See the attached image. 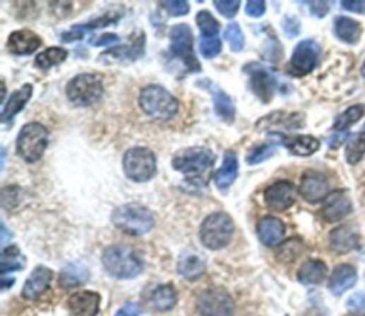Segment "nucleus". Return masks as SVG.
I'll return each instance as SVG.
<instances>
[{"label": "nucleus", "instance_id": "1", "mask_svg": "<svg viewBox=\"0 0 365 316\" xmlns=\"http://www.w3.org/2000/svg\"><path fill=\"white\" fill-rule=\"evenodd\" d=\"M215 163L214 152L207 147H190L177 152L172 166L194 184H204V177L211 171Z\"/></svg>", "mask_w": 365, "mask_h": 316}, {"label": "nucleus", "instance_id": "2", "mask_svg": "<svg viewBox=\"0 0 365 316\" xmlns=\"http://www.w3.org/2000/svg\"><path fill=\"white\" fill-rule=\"evenodd\" d=\"M138 106L145 116L157 121H169L179 111L177 99L159 85H150L141 89Z\"/></svg>", "mask_w": 365, "mask_h": 316}, {"label": "nucleus", "instance_id": "3", "mask_svg": "<svg viewBox=\"0 0 365 316\" xmlns=\"http://www.w3.org/2000/svg\"><path fill=\"white\" fill-rule=\"evenodd\" d=\"M112 222L121 232L131 236H141L155 226V218L149 208L140 204H124L112 214Z\"/></svg>", "mask_w": 365, "mask_h": 316}, {"label": "nucleus", "instance_id": "4", "mask_svg": "<svg viewBox=\"0 0 365 316\" xmlns=\"http://www.w3.org/2000/svg\"><path fill=\"white\" fill-rule=\"evenodd\" d=\"M234 233V221L226 212L210 214L200 226V240L208 250L217 251L227 247Z\"/></svg>", "mask_w": 365, "mask_h": 316}, {"label": "nucleus", "instance_id": "5", "mask_svg": "<svg viewBox=\"0 0 365 316\" xmlns=\"http://www.w3.org/2000/svg\"><path fill=\"white\" fill-rule=\"evenodd\" d=\"M102 262L107 274L120 279H130L140 275L143 262L138 255L124 245H112L104 250Z\"/></svg>", "mask_w": 365, "mask_h": 316}, {"label": "nucleus", "instance_id": "6", "mask_svg": "<svg viewBox=\"0 0 365 316\" xmlns=\"http://www.w3.org/2000/svg\"><path fill=\"white\" fill-rule=\"evenodd\" d=\"M103 93V80L100 75L92 73H83L73 77L66 87L67 99L79 107H88L97 103Z\"/></svg>", "mask_w": 365, "mask_h": 316}, {"label": "nucleus", "instance_id": "7", "mask_svg": "<svg viewBox=\"0 0 365 316\" xmlns=\"http://www.w3.org/2000/svg\"><path fill=\"white\" fill-rule=\"evenodd\" d=\"M157 170L156 155L145 147H134L123 157V171L134 183H145L155 177Z\"/></svg>", "mask_w": 365, "mask_h": 316}, {"label": "nucleus", "instance_id": "8", "mask_svg": "<svg viewBox=\"0 0 365 316\" xmlns=\"http://www.w3.org/2000/svg\"><path fill=\"white\" fill-rule=\"evenodd\" d=\"M49 145V130L40 123H29L22 127L16 140L18 154L28 163H36Z\"/></svg>", "mask_w": 365, "mask_h": 316}, {"label": "nucleus", "instance_id": "9", "mask_svg": "<svg viewBox=\"0 0 365 316\" xmlns=\"http://www.w3.org/2000/svg\"><path fill=\"white\" fill-rule=\"evenodd\" d=\"M170 51L181 60L189 71H200V63L194 54V37L189 25H176L170 32Z\"/></svg>", "mask_w": 365, "mask_h": 316}, {"label": "nucleus", "instance_id": "10", "mask_svg": "<svg viewBox=\"0 0 365 316\" xmlns=\"http://www.w3.org/2000/svg\"><path fill=\"white\" fill-rule=\"evenodd\" d=\"M201 316H233L234 300L225 288H208L197 299Z\"/></svg>", "mask_w": 365, "mask_h": 316}, {"label": "nucleus", "instance_id": "11", "mask_svg": "<svg viewBox=\"0 0 365 316\" xmlns=\"http://www.w3.org/2000/svg\"><path fill=\"white\" fill-rule=\"evenodd\" d=\"M321 47L317 42L307 39L300 42L293 51L289 60V73L296 77H303L310 74L320 59Z\"/></svg>", "mask_w": 365, "mask_h": 316}, {"label": "nucleus", "instance_id": "12", "mask_svg": "<svg viewBox=\"0 0 365 316\" xmlns=\"http://www.w3.org/2000/svg\"><path fill=\"white\" fill-rule=\"evenodd\" d=\"M244 71L249 74V86L250 90L263 102L270 103L275 93L277 80L275 77L261 64L249 63L244 67Z\"/></svg>", "mask_w": 365, "mask_h": 316}, {"label": "nucleus", "instance_id": "13", "mask_svg": "<svg viewBox=\"0 0 365 316\" xmlns=\"http://www.w3.org/2000/svg\"><path fill=\"white\" fill-rule=\"evenodd\" d=\"M297 198V190L293 183L281 180L264 190V202L273 211H285L293 207Z\"/></svg>", "mask_w": 365, "mask_h": 316}, {"label": "nucleus", "instance_id": "14", "mask_svg": "<svg viewBox=\"0 0 365 316\" xmlns=\"http://www.w3.org/2000/svg\"><path fill=\"white\" fill-rule=\"evenodd\" d=\"M299 191L306 201L316 204L324 201L328 197L330 186L324 174L318 171H307L301 177Z\"/></svg>", "mask_w": 365, "mask_h": 316}, {"label": "nucleus", "instance_id": "15", "mask_svg": "<svg viewBox=\"0 0 365 316\" xmlns=\"http://www.w3.org/2000/svg\"><path fill=\"white\" fill-rule=\"evenodd\" d=\"M352 211V202L345 190H335L324 200L321 215L327 222H338Z\"/></svg>", "mask_w": 365, "mask_h": 316}, {"label": "nucleus", "instance_id": "16", "mask_svg": "<svg viewBox=\"0 0 365 316\" xmlns=\"http://www.w3.org/2000/svg\"><path fill=\"white\" fill-rule=\"evenodd\" d=\"M70 316H97L100 308V295L93 291L73 293L67 302Z\"/></svg>", "mask_w": 365, "mask_h": 316}, {"label": "nucleus", "instance_id": "17", "mask_svg": "<svg viewBox=\"0 0 365 316\" xmlns=\"http://www.w3.org/2000/svg\"><path fill=\"white\" fill-rule=\"evenodd\" d=\"M270 137L287 147L291 154L299 157H309L320 150V141L311 135H284L281 133H273Z\"/></svg>", "mask_w": 365, "mask_h": 316}, {"label": "nucleus", "instance_id": "18", "mask_svg": "<svg viewBox=\"0 0 365 316\" xmlns=\"http://www.w3.org/2000/svg\"><path fill=\"white\" fill-rule=\"evenodd\" d=\"M257 233L265 247H277L285 236V225L281 219L267 215L258 221Z\"/></svg>", "mask_w": 365, "mask_h": 316}, {"label": "nucleus", "instance_id": "19", "mask_svg": "<svg viewBox=\"0 0 365 316\" xmlns=\"http://www.w3.org/2000/svg\"><path fill=\"white\" fill-rule=\"evenodd\" d=\"M359 247V235L352 226L341 225L330 233V248L335 254H348Z\"/></svg>", "mask_w": 365, "mask_h": 316}, {"label": "nucleus", "instance_id": "20", "mask_svg": "<svg viewBox=\"0 0 365 316\" xmlns=\"http://www.w3.org/2000/svg\"><path fill=\"white\" fill-rule=\"evenodd\" d=\"M52 278H53L52 269L46 267H37L26 279L22 289V296L29 300H36L40 295L46 292V289L52 282Z\"/></svg>", "mask_w": 365, "mask_h": 316}, {"label": "nucleus", "instance_id": "21", "mask_svg": "<svg viewBox=\"0 0 365 316\" xmlns=\"http://www.w3.org/2000/svg\"><path fill=\"white\" fill-rule=\"evenodd\" d=\"M42 44V39L29 29H22L11 33L8 39V49L11 53L23 56L35 53Z\"/></svg>", "mask_w": 365, "mask_h": 316}, {"label": "nucleus", "instance_id": "22", "mask_svg": "<svg viewBox=\"0 0 365 316\" xmlns=\"http://www.w3.org/2000/svg\"><path fill=\"white\" fill-rule=\"evenodd\" d=\"M239 177V158L233 150L226 151L222 167L214 174V183L218 190H227Z\"/></svg>", "mask_w": 365, "mask_h": 316}, {"label": "nucleus", "instance_id": "23", "mask_svg": "<svg viewBox=\"0 0 365 316\" xmlns=\"http://www.w3.org/2000/svg\"><path fill=\"white\" fill-rule=\"evenodd\" d=\"M207 89L211 95L215 114L220 117L223 121L232 124L236 119V107H234V103H233L232 97L223 89H220L213 83H208Z\"/></svg>", "mask_w": 365, "mask_h": 316}, {"label": "nucleus", "instance_id": "24", "mask_svg": "<svg viewBox=\"0 0 365 316\" xmlns=\"http://www.w3.org/2000/svg\"><path fill=\"white\" fill-rule=\"evenodd\" d=\"M32 95H33V86L32 85H25L19 90L13 92L11 95L8 103L4 104L2 114H0V119H2V121L4 123H11L25 109V106L29 103Z\"/></svg>", "mask_w": 365, "mask_h": 316}, {"label": "nucleus", "instance_id": "25", "mask_svg": "<svg viewBox=\"0 0 365 316\" xmlns=\"http://www.w3.org/2000/svg\"><path fill=\"white\" fill-rule=\"evenodd\" d=\"M304 117L297 113H285V111H275L264 119L257 121V128L260 130H270L273 127H282V128H300L304 126Z\"/></svg>", "mask_w": 365, "mask_h": 316}, {"label": "nucleus", "instance_id": "26", "mask_svg": "<svg viewBox=\"0 0 365 316\" xmlns=\"http://www.w3.org/2000/svg\"><path fill=\"white\" fill-rule=\"evenodd\" d=\"M144 53V36L141 35L136 40H133L131 44L127 46H117L107 51H104L100 59H109V63L112 61H136L138 60Z\"/></svg>", "mask_w": 365, "mask_h": 316}, {"label": "nucleus", "instance_id": "27", "mask_svg": "<svg viewBox=\"0 0 365 316\" xmlns=\"http://www.w3.org/2000/svg\"><path fill=\"white\" fill-rule=\"evenodd\" d=\"M357 284V271L352 265L341 264L338 265L330 278L328 288L334 295H342Z\"/></svg>", "mask_w": 365, "mask_h": 316}, {"label": "nucleus", "instance_id": "28", "mask_svg": "<svg viewBox=\"0 0 365 316\" xmlns=\"http://www.w3.org/2000/svg\"><path fill=\"white\" fill-rule=\"evenodd\" d=\"M89 279V269L80 262H70L67 264L60 275H59V285L64 289H73L83 285Z\"/></svg>", "mask_w": 365, "mask_h": 316}, {"label": "nucleus", "instance_id": "29", "mask_svg": "<svg viewBox=\"0 0 365 316\" xmlns=\"http://www.w3.org/2000/svg\"><path fill=\"white\" fill-rule=\"evenodd\" d=\"M334 33L341 42L348 44H355L361 39L362 28L359 22L351 18L338 16L334 20Z\"/></svg>", "mask_w": 365, "mask_h": 316}, {"label": "nucleus", "instance_id": "30", "mask_svg": "<svg viewBox=\"0 0 365 316\" xmlns=\"http://www.w3.org/2000/svg\"><path fill=\"white\" fill-rule=\"evenodd\" d=\"M297 278L304 285H318L327 278V265L320 260H310L303 264Z\"/></svg>", "mask_w": 365, "mask_h": 316}, {"label": "nucleus", "instance_id": "31", "mask_svg": "<svg viewBox=\"0 0 365 316\" xmlns=\"http://www.w3.org/2000/svg\"><path fill=\"white\" fill-rule=\"evenodd\" d=\"M177 272L183 278L194 281L205 272V262L201 260V257L196 254H186L180 258L177 264Z\"/></svg>", "mask_w": 365, "mask_h": 316}, {"label": "nucleus", "instance_id": "32", "mask_svg": "<svg viewBox=\"0 0 365 316\" xmlns=\"http://www.w3.org/2000/svg\"><path fill=\"white\" fill-rule=\"evenodd\" d=\"M152 303L157 310L167 312L177 303V292L172 284L157 286L152 293Z\"/></svg>", "mask_w": 365, "mask_h": 316}, {"label": "nucleus", "instance_id": "33", "mask_svg": "<svg viewBox=\"0 0 365 316\" xmlns=\"http://www.w3.org/2000/svg\"><path fill=\"white\" fill-rule=\"evenodd\" d=\"M365 154V124L362 126V128L355 133L351 140L347 142V148H345V160L351 164L355 166L358 164L362 157Z\"/></svg>", "mask_w": 365, "mask_h": 316}, {"label": "nucleus", "instance_id": "34", "mask_svg": "<svg viewBox=\"0 0 365 316\" xmlns=\"http://www.w3.org/2000/svg\"><path fill=\"white\" fill-rule=\"evenodd\" d=\"M68 56V51L61 47H49L36 56V66L42 70H49L61 64Z\"/></svg>", "mask_w": 365, "mask_h": 316}, {"label": "nucleus", "instance_id": "35", "mask_svg": "<svg viewBox=\"0 0 365 316\" xmlns=\"http://www.w3.org/2000/svg\"><path fill=\"white\" fill-rule=\"evenodd\" d=\"M365 114V107L362 104H355L347 109L344 113H341L334 123V130L341 133L348 130L351 126H354L357 121H359Z\"/></svg>", "mask_w": 365, "mask_h": 316}, {"label": "nucleus", "instance_id": "36", "mask_svg": "<svg viewBox=\"0 0 365 316\" xmlns=\"http://www.w3.org/2000/svg\"><path fill=\"white\" fill-rule=\"evenodd\" d=\"M197 28L200 29L201 37H218L220 33V23L207 11H201L196 16Z\"/></svg>", "mask_w": 365, "mask_h": 316}, {"label": "nucleus", "instance_id": "37", "mask_svg": "<svg viewBox=\"0 0 365 316\" xmlns=\"http://www.w3.org/2000/svg\"><path fill=\"white\" fill-rule=\"evenodd\" d=\"M25 262L22 261L20 251L16 245L5 247L2 253V274H8L12 271H19L22 269Z\"/></svg>", "mask_w": 365, "mask_h": 316}, {"label": "nucleus", "instance_id": "38", "mask_svg": "<svg viewBox=\"0 0 365 316\" xmlns=\"http://www.w3.org/2000/svg\"><path fill=\"white\" fill-rule=\"evenodd\" d=\"M275 152V145L271 142H261V144H256L254 147H251L247 152V164L250 166H257L265 160Z\"/></svg>", "mask_w": 365, "mask_h": 316}, {"label": "nucleus", "instance_id": "39", "mask_svg": "<svg viewBox=\"0 0 365 316\" xmlns=\"http://www.w3.org/2000/svg\"><path fill=\"white\" fill-rule=\"evenodd\" d=\"M226 39L229 40V44H230V49L233 51H241L244 49V44H246V37H244V33L240 28L239 23H230L226 29Z\"/></svg>", "mask_w": 365, "mask_h": 316}, {"label": "nucleus", "instance_id": "40", "mask_svg": "<svg viewBox=\"0 0 365 316\" xmlns=\"http://www.w3.org/2000/svg\"><path fill=\"white\" fill-rule=\"evenodd\" d=\"M303 250H304V245L300 240H289L278 251V260L282 262H291L297 257H300Z\"/></svg>", "mask_w": 365, "mask_h": 316}, {"label": "nucleus", "instance_id": "41", "mask_svg": "<svg viewBox=\"0 0 365 316\" xmlns=\"http://www.w3.org/2000/svg\"><path fill=\"white\" fill-rule=\"evenodd\" d=\"M198 49H200V53L203 54V57L214 59L215 56L222 53L223 44H222V40L218 37H200Z\"/></svg>", "mask_w": 365, "mask_h": 316}, {"label": "nucleus", "instance_id": "42", "mask_svg": "<svg viewBox=\"0 0 365 316\" xmlns=\"http://www.w3.org/2000/svg\"><path fill=\"white\" fill-rule=\"evenodd\" d=\"M120 19V15L117 13H106L104 16L102 18H97V19H93L92 22L89 23H85V25H76V28L82 32H92L95 29H100V28H107L113 23H117Z\"/></svg>", "mask_w": 365, "mask_h": 316}, {"label": "nucleus", "instance_id": "43", "mask_svg": "<svg viewBox=\"0 0 365 316\" xmlns=\"http://www.w3.org/2000/svg\"><path fill=\"white\" fill-rule=\"evenodd\" d=\"M214 6L220 12V15H223L227 19H232L239 13L241 2L240 0H218V2H214Z\"/></svg>", "mask_w": 365, "mask_h": 316}, {"label": "nucleus", "instance_id": "44", "mask_svg": "<svg viewBox=\"0 0 365 316\" xmlns=\"http://www.w3.org/2000/svg\"><path fill=\"white\" fill-rule=\"evenodd\" d=\"M347 309L354 316H365V292L351 295L347 300Z\"/></svg>", "mask_w": 365, "mask_h": 316}, {"label": "nucleus", "instance_id": "45", "mask_svg": "<svg viewBox=\"0 0 365 316\" xmlns=\"http://www.w3.org/2000/svg\"><path fill=\"white\" fill-rule=\"evenodd\" d=\"M160 6L172 16H184L190 12V6L184 0H172V2H160Z\"/></svg>", "mask_w": 365, "mask_h": 316}, {"label": "nucleus", "instance_id": "46", "mask_svg": "<svg viewBox=\"0 0 365 316\" xmlns=\"http://www.w3.org/2000/svg\"><path fill=\"white\" fill-rule=\"evenodd\" d=\"M281 26H282V30H284L285 36L289 37V39L299 36L300 30H301V23H300L297 16H289V15L284 16L282 22H281Z\"/></svg>", "mask_w": 365, "mask_h": 316}, {"label": "nucleus", "instance_id": "47", "mask_svg": "<svg viewBox=\"0 0 365 316\" xmlns=\"http://www.w3.org/2000/svg\"><path fill=\"white\" fill-rule=\"evenodd\" d=\"M19 190L20 188H16V187H6V188H4V191H2V201H4V207L5 208H9V204H12V208H13V205L18 204L16 200H19V195H20Z\"/></svg>", "mask_w": 365, "mask_h": 316}, {"label": "nucleus", "instance_id": "48", "mask_svg": "<svg viewBox=\"0 0 365 316\" xmlns=\"http://www.w3.org/2000/svg\"><path fill=\"white\" fill-rule=\"evenodd\" d=\"M246 13L251 18H261L265 13V2H261V0H251V2H247Z\"/></svg>", "mask_w": 365, "mask_h": 316}, {"label": "nucleus", "instance_id": "49", "mask_svg": "<svg viewBox=\"0 0 365 316\" xmlns=\"http://www.w3.org/2000/svg\"><path fill=\"white\" fill-rule=\"evenodd\" d=\"M341 6L348 11V12H352V13H358V15H365V0H355V2H352V0H342L341 2Z\"/></svg>", "mask_w": 365, "mask_h": 316}, {"label": "nucleus", "instance_id": "50", "mask_svg": "<svg viewBox=\"0 0 365 316\" xmlns=\"http://www.w3.org/2000/svg\"><path fill=\"white\" fill-rule=\"evenodd\" d=\"M119 42V36L114 35V33H104L93 40H90V44L95 46V47H102V46H109V44H113V43H117Z\"/></svg>", "mask_w": 365, "mask_h": 316}, {"label": "nucleus", "instance_id": "51", "mask_svg": "<svg viewBox=\"0 0 365 316\" xmlns=\"http://www.w3.org/2000/svg\"><path fill=\"white\" fill-rule=\"evenodd\" d=\"M141 313V308L140 305L134 303V302H128L124 306H121L114 316H140Z\"/></svg>", "mask_w": 365, "mask_h": 316}, {"label": "nucleus", "instance_id": "52", "mask_svg": "<svg viewBox=\"0 0 365 316\" xmlns=\"http://www.w3.org/2000/svg\"><path fill=\"white\" fill-rule=\"evenodd\" d=\"M310 12L313 16L321 19L330 12V5L327 2H310Z\"/></svg>", "mask_w": 365, "mask_h": 316}, {"label": "nucleus", "instance_id": "53", "mask_svg": "<svg viewBox=\"0 0 365 316\" xmlns=\"http://www.w3.org/2000/svg\"><path fill=\"white\" fill-rule=\"evenodd\" d=\"M85 36V32L79 30L76 26H73L68 32H64L61 35V42L64 43H73V42H78V40H82Z\"/></svg>", "mask_w": 365, "mask_h": 316}, {"label": "nucleus", "instance_id": "54", "mask_svg": "<svg viewBox=\"0 0 365 316\" xmlns=\"http://www.w3.org/2000/svg\"><path fill=\"white\" fill-rule=\"evenodd\" d=\"M347 137H349V133H335L331 138H330V147L331 148H337Z\"/></svg>", "mask_w": 365, "mask_h": 316}, {"label": "nucleus", "instance_id": "55", "mask_svg": "<svg viewBox=\"0 0 365 316\" xmlns=\"http://www.w3.org/2000/svg\"><path fill=\"white\" fill-rule=\"evenodd\" d=\"M13 284H15V279H13V278H12V279H6V278H5V279L2 281V289L5 291V289H8L9 286H12Z\"/></svg>", "mask_w": 365, "mask_h": 316}, {"label": "nucleus", "instance_id": "56", "mask_svg": "<svg viewBox=\"0 0 365 316\" xmlns=\"http://www.w3.org/2000/svg\"><path fill=\"white\" fill-rule=\"evenodd\" d=\"M361 73H362V75L365 77V61H364V64H362V68H361Z\"/></svg>", "mask_w": 365, "mask_h": 316}]
</instances>
